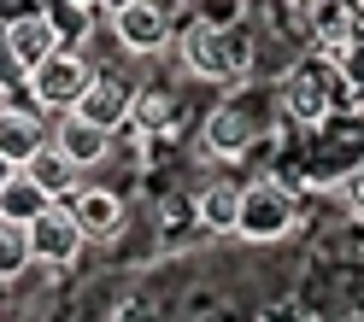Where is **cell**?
I'll list each match as a JSON object with an SVG mask.
<instances>
[{
  "label": "cell",
  "mask_w": 364,
  "mask_h": 322,
  "mask_svg": "<svg viewBox=\"0 0 364 322\" xmlns=\"http://www.w3.org/2000/svg\"><path fill=\"white\" fill-rule=\"evenodd\" d=\"M12 176H18V165H12V158H0V188H6Z\"/></svg>",
  "instance_id": "24"
},
{
  "label": "cell",
  "mask_w": 364,
  "mask_h": 322,
  "mask_svg": "<svg viewBox=\"0 0 364 322\" xmlns=\"http://www.w3.org/2000/svg\"><path fill=\"white\" fill-rule=\"evenodd\" d=\"M171 35H176V24H171V12L159 6V0H135V6L112 12V41H118L124 53H135V59L165 53Z\"/></svg>",
  "instance_id": "7"
},
{
  "label": "cell",
  "mask_w": 364,
  "mask_h": 322,
  "mask_svg": "<svg viewBox=\"0 0 364 322\" xmlns=\"http://www.w3.org/2000/svg\"><path fill=\"white\" fill-rule=\"evenodd\" d=\"M48 147H59L77 170H95V165H106V158H112L118 135H106L100 123L77 118V111H59V118H53V135H48Z\"/></svg>",
  "instance_id": "10"
},
{
  "label": "cell",
  "mask_w": 364,
  "mask_h": 322,
  "mask_svg": "<svg viewBox=\"0 0 364 322\" xmlns=\"http://www.w3.org/2000/svg\"><path fill=\"white\" fill-rule=\"evenodd\" d=\"M95 82V65H88L77 48H59V53H48L30 71V82H24V100H36L48 118H59V111H71L77 100H82V88Z\"/></svg>",
  "instance_id": "3"
},
{
  "label": "cell",
  "mask_w": 364,
  "mask_h": 322,
  "mask_svg": "<svg viewBox=\"0 0 364 322\" xmlns=\"http://www.w3.org/2000/svg\"><path fill=\"white\" fill-rule=\"evenodd\" d=\"M194 211H200V228L206 235H235V217H241V182L218 176L194 194Z\"/></svg>",
  "instance_id": "14"
},
{
  "label": "cell",
  "mask_w": 364,
  "mask_h": 322,
  "mask_svg": "<svg viewBox=\"0 0 364 322\" xmlns=\"http://www.w3.org/2000/svg\"><path fill=\"white\" fill-rule=\"evenodd\" d=\"M129 106H135V88L118 82L112 71H95V82L82 88V100H77L71 111H77V118H88V123H100L106 135H118V129L129 123Z\"/></svg>",
  "instance_id": "11"
},
{
  "label": "cell",
  "mask_w": 364,
  "mask_h": 322,
  "mask_svg": "<svg viewBox=\"0 0 364 322\" xmlns=\"http://www.w3.org/2000/svg\"><path fill=\"white\" fill-rule=\"evenodd\" d=\"M259 135H264V123H259L253 100L230 94V100H218L206 111V123H200V147H206L212 158H223V165H235V158H247V152L259 147Z\"/></svg>",
  "instance_id": "4"
},
{
  "label": "cell",
  "mask_w": 364,
  "mask_h": 322,
  "mask_svg": "<svg viewBox=\"0 0 364 322\" xmlns=\"http://www.w3.org/2000/svg\"><path fill=\"white\" fill-rule=\"evenodd\" d=\"M112 322H165V311H159V299H141V293H129L112 305Z\"/></svg>",
  "instance_id": "21"
},
{
  "label": "cell",
  "mask_w": 364,
  "mask_h": 322,
  "mask_svg": "<svg viewBox=\"0 0 364 322\" xmlns=\"http://www.w3.org/2000/svg\"><path fill=\"white\" fill-rule=\"evenodd\" d=\"M6 293H12V282H6V275H0V305H6Z\"/></svg>",
  "instance_id": "25"
},
{
  "label": "cell",
  "mask_w": 364,
  "mask_h": 322,
  "mask_svg": "<svg viewBox=\"0 0 364 322\" xmlns=\"http://www.w3.org/2000/svg\"><path fill=\"white\" fill-rule=\"evenodd\" d=\"M41 18L53 24L59 48H77L82 53V41L95 35V6H77V0H41Z\"/></svg>",
  "instance_id": "17"
},
{
  "label": "cell",
  "mask_w": 364,
  "mask_h": 322,
  "mask_svg": "<svg viewBox=\"0 0 364 322\" xmlns=\"http://www.w3.org/2000/svg\"><path fill=\"white\" fill-rule=\"evenodd\" d=\"M0 41H6V53L24 65V82H30V71L48 53H59V35H53V24L48 18H41V6L36 12H18V18H6V24H0Z\"/></svg>",
  "instance_id": "13"
},
{
  "label": "cell",
  "mask_w": 364,
  "mask_h": 322,
  "mask_svg": "<svg viewBox=\"0 0 364 322\" xmlns=\"http://www.w3.org/2000/svg\"><path fill=\"white\" fill-rule=\"evenodd\" d=\"M48 188H41V182H30L24 170H18L6 188H0V223H36L41 211H48Z\"/></svg>",
  "instance_id": "18"
},
{
  "label": "cell",
  "mask_w": 364,
  "mask_h": 322,
  "mask_svg": "<svg viewBox=\"0 0 364 322\" xmlns=\"http://www.w3.org/2000/svg\"><path fill=\"white\" fill-rule=\"evenodd\" d=\"M194 18H200V24H212V30L247 24V0H194Z\"/></svg>",
  "instance_id": "20"
},
{
  "label": "cell",
  "mask_w": 364,
  "mask_h": 322,
  "mask_svg": "<svg viewBox=\"0 0 364 322\" xmlns=\"http://www.w3.org/2000/svg\"><path fill=\"white\" fill-rule=\"evenodd\" d=\"M259 322H311V311L300 305V299H277V305H264Z\"/></svg>",
  "instance_id": "22"
},
{
  "label": "cell",
  "mask_w": 364,
  "mask_h": 322,
  "mask_svg": "<svg viewBox=\"0 0 364 322\" xmlns=\"http://www.w3.org/2000/svg\"><path fill=\"white\" fill-rule=\"evenodd\" d=\"M176 53H182V71H188L194 82H230V65H223V48H218V30L200 24V18H188L176 35Z\"/></svg>",
  "instance_id": "12"
},
{
  "label": "cell",
  "mask_w": 364,
  "mask_h": 322,
  "mask_svg": "<svg viewBox=\"0 0 364 322\" xmlns=\"http://www.w3.org/2000/svg\"><path fill=\"white\" fill-rule=\"evenodd\" d=\"M36 270V252H30V223H0V275L18 287L24 275Z\"/></svg>",
  "instance_id": "19"
},
{
  "label": "cell",
  "mask_w": 364,
  "mask_h": 322,
  "mask_svg": "<svg viewBox=\"0 0 364 322\" xmlns=\"http://www.w3.org/2000/svg\"><path fill=\"white\" fill-rule=\"evenodd\" d=\"M65 205H71V217L82 223L88 246H112V240L129 228V205H124V194L95 188V182H77V194L65 199Z\"/></svg>",
  "instance_id": "8"
},
{
  "label": "cell",
  "mask_w": 364,
  "mask_h": 322,
  "mask_svg": "<svg viewBox=\"0 0 364 322\" xmlns=\"http://www.w3.org/2000/svg\"><path fill=\"white\" fill-rule=\"evenodd\" d=\"M0 100H12V94H6V88H0Z\"/></svg>",
  "instance_id": "28"
},
{
  "label": "cell",
  "mask_w": 364,
  "mask_h": 322,
  "mask_svg": "<svg viewBox=\"0 0 364 322\" xmlns=\"http://www.w3.org/2000/svg\"><path fill=\"white\" fill-rule=\"evenodd\" d=\"M124 6H135V0H95V12H106V18H112V12H124Z\"/></svg>",
  "instance_id": "23"
},
{
  "label": "cell",
  "mask_w": 364,
  "mask_h": 322,
  "mask_svg": "<svg viewBox=\"0 0 364 322\" xmlns=\"http://www.w3.org/2000/svg\"><path fill=\"white\" fill-rule=\"evenodd\" d=\"M30 252H36V270H48V275H65V270L82 264L88 235H82V223L71 217V205H65V199H53L48 211L30 223Z\"/></svg>",
  "instance_id": "5"
},
{
  "label": "cell",
  "mask_w": 364,
  "mask_h": 322,
  "mask_svg": "<svg viewBox=\"0 0 364 322\" xmlns=\"http://www.w3.org/2000/svg\"><path fill=\"white\" fill-rule=\"evenodd\" d=\"M294 6H317V0H294Z\"/></svg>",
  "instance_id": "26"
},
{
  "label": "cell",
  "mask_w": 364,
  "mask_h": 322,
  "mask_svg": "<svg viewBox=\"0 0 364 322\" xmlns=\"http://www.w3.org/2000/svg\"><path fill=\"white\" fill-rule=\"evenodd\" d=\"M24 176L41 182V188H48V199H71V194H77V182H82V170H77L59 147H41L30 165H24Z\"/></svg>",
  "instance_id": "16"
},
{
  "label": "cell",
  "mask_w": 364,
  "mask_h": 322,
  "mask_svg": "<svg viewBox=\"0 0 364 322\" xmlns=\"http://www.w3.org/2000/svg\"><path fill=\"white\" fill-rule=\"evenodd\" d=\"M77 6H95V0H77Z\"/></svg>",
  "instance_id": "27"
},
{
  "label": "cell",
  "mask_w": 364,
  "mask_h": 322,
  "mask_svg": "<svg viewBox=\"0 0 364 322\" xmlns=\"http://www.w3.org/2000/svg\"><path fill=\"white\" fill-rule=\"evenodd\" d=\"M48 135H53V118L36 100H24V94L0 100V158H12V165L24 170L30 158L48 147Z\"/></svg>",
  "instance_id": "6"
},
{
  "label": "cell",
  "mask_w": 364,
  "mask_h": 322,
  "mask_svg": "<svg viewBox=\"0 0 364 322\" xmlns=\"http://www.w3.org/2000/svg\"><path fill=\"white\" fill-rule=\"evenodd\" d=\"M300 12H306V35H311V48H317V53L347 59V53L358 48L364 18L347 6V0H317V6H300Z\"/></svg>",
  "instance_id": "9"
},
{
  "label": "cell",
  "mask_w": 364,
  "mask_h": 322,
  "mask_svg": "<svg viewBox=\"0 0 364 322\" xmlns=\"http://www.w3.org/2000/svg\"><path fill=\"white\" fill-rule=\"evenodd\" d=\"M300 228V194L282 176H259L241 182V217H235V240L247 246H277Z\"/></svg>",
  "instance_id": "2"
},
{
  "label": "cell",
  "mask_w": 364,
  "mask_h": 322,
  "mask_svg": "<svg viewBox=\"0 0 364 322\" xmlns=\"http://www.w3.org/2000/svg\"><path fill=\"white\" fill-rule=\"evenodd\" d=\"M153 228H159V252H182L194 235H206V228H200V211H194V194H171L159 205Z\"/></svg>",
  "instance_id": "15"
},
{
  "label": "cell",
  "mask_w": 364,
  "mask_h": 322,
  "mask_svg": "<svg viewBox=\"0 0 364 322\" xmlns=\"http://www.w3.org/2000/svg\"><path fill=\"white\" fill-rule=\"evenodd\" d=\"M277 100H282V111L294 123H306V129H323L329 118H335V106H347V82H341V59H329V53H306L294 71L282 77V88H277Z\"/></svg>",
  "instance_id": "1"
}]
</instances>
